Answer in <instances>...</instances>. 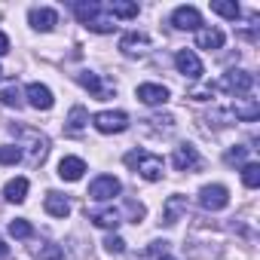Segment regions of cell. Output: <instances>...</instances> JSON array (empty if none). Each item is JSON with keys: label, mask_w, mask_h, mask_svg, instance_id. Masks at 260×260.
<instances>
[{"label": "cell", "mask_w": 260, "mask_h": 260, "mask_svg": "<svg viewBox=\"0 0 260 260\" xmlns=\"http://www.w3.org/2000/svg\"><path fill=\"white\" fill-rule=\"evenodd\" d=\"M199 205H202L205 211H220V208L230 205V190H226L223 184H205V187L199 190Z\"/></svg>", "instance_id": "52a82bcc"}, {"label": "cell", "mask_w": 260, "mask_h": 260, "mask_svg": "<svg viewBox=\"0 0 260 260\" xmlns=\"http://www.w3.org/2000/svg\"><path fill=\"white\" fill-rule=\"evenodd\" d=\"M233 116H236V119H242V122H254V119L260 116V101H257V98H251V95L236 98V101H233Z\"/></svg>", "instance_id": "2e32d148"}, {"label": "cell", "mask_w": 260, "mask_h": 260, "mask_svg": "<svg viewBox=\"0 0 260 260\" xmlns=\"http://www.w3.org/2000/svg\"><path fill=\"white\" fill-rule=\"evenodd\" d=\"M43 205H46V211H49L52 217H68V214H71V199H68L64 193H58V190H49Z\"/></svg>", "instance_id": "ffe728a7"}, {"label": "cell", "mask_w": 260, "mask_h": 260, "mask_svg": "<svg viewBox=\"0 0 260 260\" xmlns=\"http://www.w3.org/2000/svg\"><path fill=\"white\" fill-rule=\"evenodd\" d=\"M104 10L110 13V19H135L138 16V4H125V0H113Z\"/></svg>", "instance_id": "cb8c5ba5"}, {"label": "cell", "mask_w": 260, "mask_h": 260, "mask_svg": "<svg viewBox=\"0 0 260 260\" xmlns=\"http://www.w3.org/2000/svg\"><path fill=\"white\" fill-rule=\"evenodd\" d=\"M135 95H138V101H144V104H150V107H156V104H166V101H169V89H166V86H159V83H141Z\"/></svg>", "instance_id": "9a60e30c"}, {"label": "cell", "mask_w": 260, "mask_h": 260, "mask_svg": "<svg viewBox=\"0 0 260 260\" xmlns=\"http://www.w3.org/2000/svg\"><path fill=\"white\" fill-rule=\"evenodd\" d=\"M172 25H175L178 31H199L202 16H199L196 7H178V10L172 13Z\"/></svg>", "instance_id": "7c38bea8"}, {"label": "cell", "mask_w": 260, "mask_h": 260, "mask_svg": "<svg viewBox=\"0 0 260 260\" xmlns=\"http://www.w3.org/2000/svg\"><path fill=\"white\" fill-rule=\"evenodd\" d=\"M92 125L101 135H119V132L128 128V113H122V110H101V113L92 116Z\"/></svg>", "instance_id": "5b68a950"}, {"label": "cell", "mask_w": 260, "mask_h": 260, "mask_svg": "<svg viewBox=\"0 0 260 260\" xmlns=\"http://www.w3.org/2000/svg\"><path fill=\"white\" fill-rule=\"evenodd\" d=\"M104 248H107L110 254H122V251H125V242H122L119 236H107V239H104Z\"/></svg>", "instance_id": "e575fe53"}, {"label": "cell", "mask_w": 260, "mask_h": 260, "mask_svg": "<svg viewBox=\"0 0 260 260\" xmlns=\"http://www.w3.org/2000/svg\"><path fill=\"white\" fill-rule=\"evenodd\" d=\"M74 16L80 19L83 28H89L95 34H110L116 28L110 13L104 10V4H95V0H80V4H74Z\"/></svg>", "instance_id": "6da1fadb"}, {"label": "cell", "mask_w": 260, "mask_h": 260, "mask_svg": "<svg viewBox=\"0 0 260 260\" xmlns=\"http://www.w3.org/2000/svg\"><path fill=\"white\" fill-rule=\"evenodd\" d=\"M125 166L135 169V175H141L144 181H159V178L166 175L162 156L147 153V150H128V153H125Z\"/></svg>", "instance_id": "3957f363"}, {"label": "cell", "mask_w": 260, "mask_h": 260, "mask_svg": "<svg viewBox=\"0 0 260 260\" xmlns=\"http://www.w3.org/2000/svg\"><path fill=\"white\" fill-rule=\"evenodd\" d=\"M28 22H31V28H37V31H52V28L58 25V13L49 10V7H34V10L28 13Z\"/></svg>", "instance_id": "5bb4252c"}, {"label": "cell", "mask_w": 260, "mask_h": 260, "mask_svg": "<svg viewBox=\"0 0 260 260\" xmlns=\"http://www.w3.org/2000/svg\"><path fill=\"white\" fill-rule=\"evenodd\" d=\"M211 13H217V16L230 19V22H236V19L242 16L239 4H230V0H211Z\"/></svg>", "instance_id": "d4e9b609"}, {"label": "cell", "mask_w": 260, "mask_h": 260, "mask_svg": "<svg viewBox=\"0 0 260 260\" xmlns=\"http://www.w3.org/2000/svg\"><path fill=\"white\" fill-rule=\"evenodd\" d=\"M7 52H10V37L0 34V55H7Z\"/></svg>", "instance_id": "8d00e7d4"}, {"label": "cell", "mask_w": 260, "mask_h": 260, "mask_svg": "<svg viewBox=\"0 0 260 260\" xmlns=\"http://www.w3.org/2000/svg\"><path fill=\"white\" fill-rule=\"evenodd\" d=\"M0 104H7V107H22V92H19V86L13 83V86H4L0 89Z\"/></svg>", "instance_id": "4316f807"}, {"label": "cell", "mask_w": 260, "mask_h": 260, "mask_svg": "<svg viewBox=\"0 0 260 260\" xmlns=\"http://www.w3.org/2000/svg\"><path fill=\"white\" fill-rule=\"evenodd\" d=\"M211 95H214L211 86H199V89H190V92H187V98H193V101H208Z\"/></svg>", "instance_id": "836d02e7"}, {"label": "cell", "mask_w": 260, "mask_h": 260, "mask_svg": "<svg viewBox=\"0 0 260 260\" xmlns=\"http://www.w3.org/2000/svg\"><path fill=\"white\" fill-rule=\"evenodd\" d=\"M86 214H89V220H92L95 226H101V230H116V226L122 223V217H119L116 208H92V211H86Z\"/></svg>", "instance_id": "ac0fdd59"}, {"label": "cell", "mask_w": 260, "mask_h": 260, "mask_svg": "<svg viewBox=\"0 0 260 260\" xmlns=\"http://www.w3.org/2000/svg\"><path fill=\"white\" fill-rule=\"evenodd\" d=\"M0 257H7V245H4V239H0Z\"/></svg>", "instance_id": "74e56055"}, {"label": "cell", "mask_w": 260, "mask_h": 260, "mask_svg": "<svg viewBox=\"0 0 260 260\" xmlns=\"http://www.w3.org/2000/svg\"><path fill=\"white\" fill-rule=\"evenodd\" d=\"M242 184H245L248 190H257V187H260V166H257V162H245V166H242Z\"/></svg>", "instance_id": "484cf974"}, {"label": "cell", "mask_w": 260, "mask_h": 260, "mask_svg": "<svg viewBox=\"0 0 260 260\" xmlns=\"http://www.w3.org/2000/svg\"><path fill=\"white\" fill-rule=\"evenodd\" d=\"M248 159V147H242V144H236V147H230L226 153H223V162L230 166V169H236V166H242Z\"/></svg>", "instance_id": "f546056e"}, {"label": "cell", "mask_w": 260, "mask_h": 260, "mask_svg": "<svg viewBox=\"0 0 260 260\" xmlns=\"http://www.w3.org/2000/svg\"><path fill=\"white\" fill-rule=\"evenodd\" d=\"M196 46L199 49H220L223 46V31L220 28H199L196 31Z\"/></svg>", "instance_id": "44dd1931"}, {"label": "cell", "mask_w": 260, "mask_h": 260, "mask_svg": "<svg viewBox=\"0 0 260 260\" xmlns=\"http://www.w3.org/2000/svg\"><path fill=\"white\" fill-rule=\"evenodd\" d=\"M86 122H89V113H86V107H71V113H68V119H64V132L68 135H80L83 128H86Z\"/></svg>", "instance_id": "7402d4cb"}, {"label": "cell", "mask_w": 260, "mask_h": 260, "mask_svg": "<svg viewBox=\"0 0 260 260\" xmlns=\"http://www.w3.org/2000/svg\"><path fill=\"white\" fill-rule=\"evenodd\" d=\"M159 260H172V257H159Z\"/></svg>", "instance_id": "f35d334b"}, {"label": "cell", "mask_w": 260, "mask_h": 260, "mask_svg": "<svg viewBox=\"0 0 260 260\" xmlns=\"http://www.w3.org/2000/svg\"><path fill=\"white\" fill-rule=\"evenodd\" d=\"M125 214H128V220H132V223H141L144 220V214H147V208L141 205V202H135V199H125Z\"/></svg>", "instance_id": "4dcf8cb0"}, {"label": "cell", "mask_w": 260, "mask_h": 260, "mask_svg": "<svg viewBox=\"0 0 260 260\" xmlns=\"http://www.w3.org/2000/svg\"><path fill=\"white\" fill-rule=\"evenodd\" d=\"M184 211H187V196H178V193L169 196L166 205H162V223H166V226H175Z\"/></svg>", "instance_id": "e0dca14e"}, {"label": "cell", "mask_w": 260, "mask_h": 260, "mask_svg": "<svg viewBox=\"0 0 260 260\" xmlns=\"http://www.w3.org/2000/svg\"><path fill=\"white\" fill-rule=\"evenodd\" d=\"M119 190H122V184H119L113 175H98V178L89 184V199H95V202H107V199L119 196Z\"/></svg>", "instance_id": "ba28073f"}, {"label": "cell", "mask_w": 260, "mask_h": 260, "mask_svg": "<svg viewBox=\"0 0 260 260\" xmlns=\"http://www.w3.org/2000/svg\"><path fill=\"white\" fill-rule=\"evenodd\" d=\"M166 254H169V242L166 239H156V242L147 245V257H166Z\"/></svg>", "instance_id": "d6a6232c"}, {"label": "cell", "mask_w": 260, "mask_h": 260, "mask_svg": "<svg viewBox=\"0 0 260 260\" xmlns=\"http://www.w3.org/2000/svg\"><path fill=\"white\" fill-rule=\"evenodd\" d=\"M25 95H28V104H31L34 110H49V107L55 104V98H52L49 86H43V83H28Z\"/></svg>", "instance_id": "4fadbf2b"}, {"label": "cell", "mask_w": 260, "mask_h": 260, "mask_svg": "<svg viewBox=\"0 0 260 260\" xmlns=\"http://www.w3.org/2000/svg\"><path fill=\"white\" fill-rule=\"evenodd\" d=\"M175 64H178V71H181L187 80H202V74H205V68H202V61L196 58L193 49H181V52L175 55Z\"/></svg>", "instance_id": "8fae6325"}, {"label": "cell", "mask_w": 260, "mask_h": 260, "mask_svg": "<svg viewBox=\"0 0 260 260\" xmlns=\"http://www.w3.org/2000/svg\"><path fill=\"white\" fill-rule=\"evenodd\" d=\"M83 172H86V162H83L80 156H64V159L58 162V178H61V181H80Z\"/></svg>", "instance_id": "d6986e66"}, {"label": "cell", "mask_w": 260, "mask_h": 260, "mask_svg": "<svg viewBox=\"0 0 260 260\" xmlns=\"http://www.w3.org/2000/svg\"><path fill=\"white\" fill-rule=\"evenodd\" d=\"M10 132H13V138L16 141H25V147H28V162L31 166H43L46 162V156H49V138L40 132V128H34V125H10Z\"/></svg>", "instance_id": "7a4b0ae2"}, {"label": "cell", "mask_w": 260, "mask_h": 260, "mask_svg": "<svg viewBox=\"0 0 260 260\" xmlns=\"http://www.w3.org/2000/svg\"><path fill=\"white\" fill-rule=\"evenodd\" d=\"M211 89H220V92H226V95H236V98H245V95H251V89H254V74H248V71H226Z\"/></svg>", "instance_id": "277c9868"}, {"label": "cell", "mask_w": 260, "mask_h": 260, "mask_svg": "<svg viewBox=\"0 0 260 260\" xmlns=\"http://www.w3.org/2000/svg\"><path fill=\"white\" fill-rule=\"evenodd\" d=\"M4 196H7V202H25V196H28V178H13L7 187H4Z\"/></svg>", "instance_id": "603a6c76"}, {"label": "cell", "mask_w": 260, "mask_h": 260, "mask_svg": "<svg viewBox=\"0 0 260 260\" xmlns=\"http://www.w3.org/2000/svg\"><path fill=\"white\" fill-rule=\"evenodd\" d=\"M10 236L13 239H31L34 236V226L25 217H16V220H10Z\"/></svg>", "instance_id": "83f0119b"}, {"label": "cell", "mask_w": 260, "mask_h": 260, "mask_svg": "<svg viewBox=\"0 0 260 260\" xmlns=\"http://www.w3.org/2000/svg\"><path fill=\"white\" fill-rule=\"evenodd\" d=\"M22 162V147L19 144H4L0 147V166H16Z\"/></svg>", "instance_id": "f1b7e54d"}, {"label": "cell", "mask_w": 260, "mask_h": 260, "mask_svg": "<svg viewBox=\"0 0 260 260\" xmlns=\"http://www.w3.org/2000/svg\"><path fill=\"white\" fill-rule=\"evenodd\" d=\"M0 77H4V71H0Z\"/></svg>", "instance_id": "ab89813d"}, {"label": "cell", "mask_w": 260, "mask_h": 260, "mask_svg": "<svg viewBox=\"0 0 260 260\" xmlns=\"http://www.w3.org/2000/svg\"><path fill=\"white\" fill-rule=\"evenodd\" d=\"M150 122H156V128H166V132H172V128H175V116H172V113H159V116H153Z\"/></svg>", "instance_id": "d590c367"}, {"label": "cell", "mask_w": 260, "mask_h": 260, "mask_svg": "<svg viewBox=\"0 0 260 260\" xmlns=\"http://www.w3.org/2000/svg\"><path fill=\"white\" fill-rule=\"evenodd\" d=\"M61 257H64V248L61 245H52V242L40 245V251H37V260H61Z\"/></svg>", "instance_id": "1f68e13d"}, {"label": "cell", "mask_w": 260, "mask_h": 260, "mask_svg": "<svg viewBox=\"0 0 260 260\" xmlns=\"http://www.w3.org/2000/svg\"><path fill=\"white\" fill-rule=\"evenodd\" d=\"M172 162H175L178 172H199L202 169V156H199V150L193 144H178Z\"/></svg>", "instance_id": "9c48e42d"}, {"label": "cell", "mask_w": 260, "mask_h": 260, "mask_svg": "<svg viewBox=\"0 0 260 260\" xmlns=\"http://www.w3.org/2000/svg\"><path fill=\"white\" fill-rule=\"evenodd\" d=\"M147 49H150V37H147V34L128 31V34H122V37H119V52H122V55H128V58H138V55H144Z\"/></svg>", "instance_id": "30bf717a"}, {"label": "cell", "mask_w": 260, "mask_h": 260, "mask_svg": "<svg viewBox=\"0 0 260 260\" xmlns=\"http://www.w3.org/2000/svg\"><path fill=\"white\" fill-rule=\"evenodd\" d=\"M77 80H80V86H83V89H89L98 101H104V98H113V95H116V86H113L110 80H104L101 74L80 71V74H77Z\"/></svg>", "instance_id": "8992f818"}]
</instances>
